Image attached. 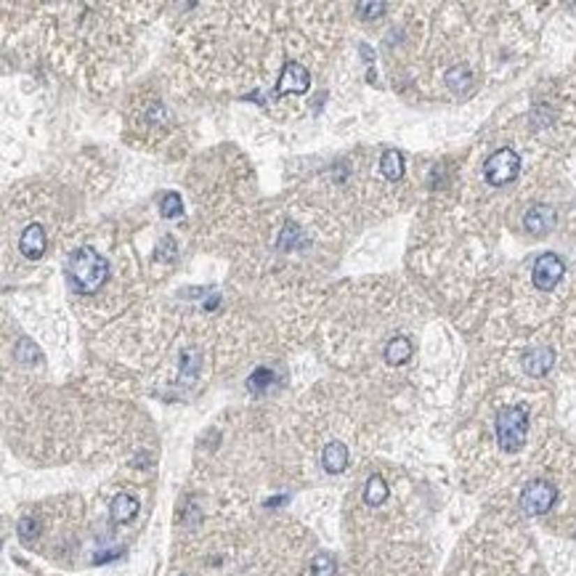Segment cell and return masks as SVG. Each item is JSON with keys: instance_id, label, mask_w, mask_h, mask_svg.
I'll list each match as a JSON object with an SVG mask.
<instances>
[{"instance_id": "22", "label": "cell", "mask_w": 576, "mask_h": 576, "mask_svg": "<svg viewBox=\"0 0 576 576\" xmlns=\"http://www.w3.org/2000/svg\"><path fill=\"white\" fill-rule=\"evenodd\" d=\"M356 11H362V16L372 19V16H380L385 11V3H356Z\"/></svg>"}, {"instance_id": "21", "label": "cell", "mask_w": 576, "mask_h": 576, "mask_svg": "<svg viewBox=\"0 0 576 576\" xmlns=\"http://www.w3.org/2000/svg\"><path fill=\"white\" fill-rule=\"evenodd\" d=\"M181 369H184V375L194 377V372L200 369V356H197L194 350L184 353V356H181Z\"/></svg>"}, {"instance_id": "19", "label": "cell", "mask_w": 576, "mask_h": 576, "mask_svg": "<svg viewBox=\"0 0 576 576\" xmlns=\"http://www.w3.org/2000/svg\"><path fill=\"white\" fill-rule=\"evenodd\" d=\"M16 359L24 364H32L35 359H38V348H35V343L32 340H27V337H22L19 343H16Z\"/></svg>"}, {"instance_id": "8", "label": "cell", "mask_w": 576, "mask_h": 576, "mask_svg": "<svg viewBox=\"0 0 576 576\" xmlns=\"http://www.w3.org/2000/svg\"><path fill=\"white\" fill-rule=\"evenodd\" d=\"M555 364L552 348H534L523 356V372L531 377H545Z\"/></svg>"}, {"instance_id": "12", "label": "cell", "mask_w": 576, "mask_h": 576, "mask_svg": "<svg viewBox=\"0 0 576 576\" xmlns=\"http://www.w3.org/2000/svg\"><path fill=\"white\" fill-rule=\"evenodd\" d=\"M412 359V343L406 340L404 335L393 337L388 346H385V362L393 364V367H401Z\"/></svg>"}, {"instance_id": "13", "label": "cell", "mask_w": 576, "mask_h": 576, "mask_svg": "<svg viewBox=\"0 0 576 576\" xmlns=\"http://www.w3.org/2000/svg\"><path fill=\"white\" fill-rule=\"evenodd\" d=\"M388 494L390 489L383 475H372V478L367 481V486H364V502H367L369 508H380V505L388 499Z\"/></svg>"}, {"instance_id": "17", "label": "cell", "mask_w": 576, "mask_h": 576, "mask_svg": "<svg viewBox=\"0 0 576 576\" xmlns=\"http://www.w3.org/2000/svg\"><path fill=\"white\" fill-rule=\"evenodd\" d=\"M160 213L162 218H178V215H184V202H181V194H178V191H168V194L162 197Z\"/></svg>"}, {"instance_id": "18", "label": "cell", "mask_w": 576, "mask_h": 576, "mask_svg": "<svg viewBox=\"0 0 576 576\" xmlns=\"http://www.w3.org/2000/svg\"><path fill=\"white\" fill-rule=\"evenodd\" d=\"M38 531H40V526H38V521L35 518H22V521L16 523V534H19V539L22 542H35V536H38Z\"/></svg>"}, {"instance_id": "6", "label": "cell", "mask_w": 576, "mask_h": 576, "mask_svg": "<svg viewBox=\"0 0 576 576\" xmlns=\"http://www.w3.org/2000/svg\"><path fill=\"white\" fill-rule=\"evenodd\" d=\"M311 85V75L309 69L303 67V64H297V61H287L284 64V69H281V77L279 82H276V91L279 94H306Z\"/></svg>"}, {"instance_id": "16", "label": "cell", "mask_w": 576, "mask_h": 576, "mask_svg": "<svg viewBox=\"0 0 576 576\" xmlns=\"http://www.w3.org/2000/svg\"><path fill=\"white\" fill-rule=\"evenodd\" d=\"M337 563L330 552H319L313 561H311V574L313 576H335Z\"/></svg>"}, {"instance_id": "9", "label": "cell", "mask_w": 576, "mask_h": 576, "mask_svg": "<svg viewBox=\"0 0 576 576\" xmlns=\"http://www.w3.org/2000/svg\"><path fill=\"white\" fill-rule=\"evenodd\" d=\"M348 446L343 441H330L327 446H324L322 452V465L327 473H332V475H337V473H343V470L348 468Z\"/></svg>"}, {"instance_id": "4", "label": "cell", "mask_w": 576, "mask_h": 576, "mask_svg": "<svg viewBox=\"0 0 576 576\" xmlns=\"http://www.w3.org/2000/svg\"><path fill=\"white\" fill-rule=\"evenodd\" d=\"M558 499V489L549 481H531L521 494V510L526 515H545Z\"/></svg>"}, {"instance_id": "7", "label": "cell", "mask_w": 576, "mask_h": 576, "mask_svg": "<svg viewBox=\"0 0 576 576\" xmlns=\"http://www.w3.org/2000/svg\"><path fill=\"white\" fill-rule=\"evenodd\" d=\"M523 226H526L529 234L542 237V234H547L549 228L555 226V210L549 205H534L529 213L523 215Z\"/></svg>"}, {"instance_id": "1", "label": "cell", "mask_w": 576, "mask_h": 576, "mask_svg": "<svg viewBox=\"0 0 576 576\" xmlns=\"http://www.w3.org/2000/svg\"><path fill=\"white\" fill-rule=\"evenodd\" d=\"M67 276L72 287L82 295H94L104 287L109 276V263L104 255H98L94 247H77L69 258Z\"/></svg>"}, {"instance_id": "10", "label": "cell", "mask_w": 576, "mask_h": 576, "mask_svg": "<svg viewBox=\"0 0 576 576\" xmlns=\"http://www.w3.org/2000/svg\"><path fill=\"white\" fill-rule=\"evenodd\" d=\"M19 247L29 260H38L45 253V231H43V226L32 223V226L24 228V234L19 237Z\"/></svg>"}, {"instance_id": "15", "label": "cell", "mask_w": 576, "mask_h": 576, "mask_svg": "<svg viewBox=\"0 0 576 576\" xmlns=\"http://www.w3.org/2000/svg\"><path fill=\"white\" fill-rule=\"evenodd\" d=\"M446 85L455 91V94H465L470 91L473 85V77H470V69L468 67H455L446 72Z\"/></svg>"}, {"instance_id": "11", "label": "cell", "mask_w": 576, "mask_h": 576, "mask_svg": "<svg viewBox=\"0 0 576 576\" xmlns=\"http://www.w3.org/2000/svg\"><path fill=\"white\" fill-rule=\"evenodd\" d=\"M138 499L131 494H117L112 499V508H109V518L115 523H131L138 515Z\"/></svg>"}, {"instance_id": "20", "label": "cell", "mask_w": 576, "mask_h": 576, "mask_svg": "<svg viewBox=\"0 0 576 576\" xmlns=\"http://www.w3.org/2000/svg\"><path fill=\"white\" fill-rule=\"evenodd\" d=\"M268 385H271V372H268V369H258V372L250 375V380H247V388L253 390V393H263Z\"/></svg>"}, {"instance_id": "5", "label": "cell", "mask_w": 576, "mask_h": 576, "mask_svg": "<svg viewBox=\"0 0 576 576\" xmlns=\"http://www.w3.org/2000/svg\"><path fill=\"white\" fill-rule=\"evenodd\" d=\"M563 274H566V266H563L561 258L555 253H545L536 258L531 279H534L536 290H545V293H547V290H555V284L563 279Z\"/></svg>"}, {"instance_id": "3", "label": "cell", "mask_w": 576, "mask_h": 576, "mask_svg": "<svg viewBox=\"0 0 576 576\" xmlns=\"http://www.w3.org/2000/svg\"><path fill=\"white\" fill-rule=\"evenodd\" d=\"M521 173V157L512 149H496L483 165V175L492 186H508Z\"/></svg>"}, {"instance_id": "2", "label": "cell", "mask_w": 576, "mask_h": 576, "mask_svg": "<svg viewBox=\"0 0 576 576\" xmlns=\"http://www.w3.org/2000/svg\"><path fill=\"white\" fill-rule=\"evenodd\" d=\"M529 433V415L523 406H505L496 415V441L502 452H518L526 443Z\"/></svg>"}, {"instance_id": "14", "label": "cell", "mask_w": 576, "mask_h": 576, "mask_svg": "<svg viewBox=\"0 0 576 576\" xmlns=\"http://www.w3.org/2000/svg\"><path fill=\"white\" fill-rule=\"evenodd\" d=\"M380 170H383V175H385L388 181H401V175H404V157H401V152H396V149H388V152L383 154V160H380Z\"/></svg>"}]
</instances>
